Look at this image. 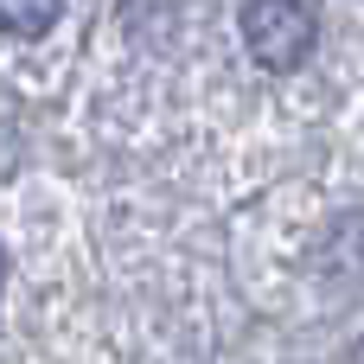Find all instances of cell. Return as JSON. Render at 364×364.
Returning a JSON list of instances; mask_svg holds the SVG:
<instances>
[{
    "label": "cell",
    "instance_id": "2",
    "mask_svg": "<svg viewBox=\"0 0 364 364\" xmlns=\"http://www.w3.org/2000/svg\"><path fill=\"white\" fill-rule=\"evenodd\" d=\"M51 26H58V6H51V0H38V6H6V0H0V32L38 38V32H51Z\"/></svg>",
    "mask_w": 364,
    "mask_h": 364
},
{
    "label": "cell",
    "instance_id": "1",
    "mask_svg": "<svg viewBox=\"0 0 364 364\" xmlns=\"http://www.w3.org/2000/svg\"><path fill=\"white\" fill-rule=\"evenodd\" d=\"M237 26H243V45H250V58L262 70L307 64L314 38H320V13L314 6H294V0H256V6L237 13Z\"/></svg>",
    "mask_w": 364,
    "mask_h": 364
}]
</instances>
